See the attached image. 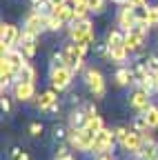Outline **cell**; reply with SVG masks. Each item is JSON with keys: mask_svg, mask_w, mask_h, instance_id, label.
<instances>
[{"mask_svg": "<svg viewBox=\"0 0 158 160\" xmlns=\"http://www.w3.org/2000/svg\"><path fill=\"white\" fill-rule=\"evenodd\" d=\"M114 131H116V140H118V145H120L123 151L131 153L134 158L140 153V149H143V145H145V140H143V136L138 133V131H134V129L127 127V125H118Z\"/></svg>", "mask_w": 158, "mask_h": 160, "instance_id": "cell-1", "label": "cell"}, {"mask_svg": "<svg viewBox=\"0 0 158 160\" xmlns=\"http://www.w3.org/2000/svg\"><path fill=\"white\" fill-rule=\"evenodd\" d=\"M105 45H107V49H109V60H114V62H118V65H123L125 60L131 56V53L127 51V47H125V31H120L118 27L107 31Z\"/></svg>", "mask_w": 158, "mask_h": 160, "instance_id": "cell-2", "label": "cell"}, {"mask_svg": "<svg viewBox=\"0 0 158 160\" xmlns=\"http://www.w3.org/2000/svg\"><path fill=\"white\" fill-rule=\"evenodd\" d=\"M69 42H76V45L85 47V49L96 45V31H94V22L89 18L69 25Z\"/></svg>", "mask_w": 158, "mask_h": 160, "instance_id": "cell-3", "label": "cell"}, {"mask_svg": "<svg viewBox=\"0 0 158 160\" xmlns=\"http://www.w3.org/2000/svg\"><path fill=\"white\" fill-rule=\"evenodd\" d=\"M87 51H89V49H85V47H80V45H76V42H67V45L60 49L65 67H69L74 73H78V71L83 69V62H85Z\"/></svg>", "mask_w": 158, "mask_h": 160, "instance_id": "cell-4", "label": "cell"}, {"mask_svg": "<svg viewBox=\"0 0 158 160\" xmlns=\"http://www.w3.org/2000/svg\"><path fill=\"white\" fill-rule=\"evenodd\" d=\"M94 133H89L85 127L83 129H69V136H67V145L76 151H83V153H91V147H94Z\"/></svg>", "mask_w": 158, "mask_h": 160, "instance_id": "cell-5", "label": "cell"}, {"mask_svg": "<svg viewBox=\"0 0 158 160\" xmlns=\"http://www.w3.org/2000/svg\"><path fill=\"white\" fill-rule=\"evenodd\" d=\"M147 31H149L147 25H136L134 29L125 31V47H127L129 53L143 51V47H145V42H147Z\"/></svg>", "mask_w": 158, "mask_h": 160, "instance_id": "cell-6", "label": "cell"}, {"mask_svg": "<svg viewBox=\"0 0 158 160\" xmlns=\"http://www.w3.org/2000/svg\"><path fill=\"white\" fill-rule=\"evenodd\" d=\"M85 85H87V89H89V93L94 98H105L107 85H105V76L100 73V69L87 67L85 69Z\"/></svg>", "mask_w": 158, "mask_h": 160, "instance_id": "cell-7", "label": "cell"}, {"mask_svg": "<svg viewBox=\"0 0 158 160\" xmlns=\"http://www.w3.org/2000/svg\"><path fill=\"white\" fill-rule=\"evenodd\" d=\"M20 36H23L20 27H16L11 22H3V27H0V49H3V53L20 45Z\"/></svg>", "mask_w": 158, "mask_h": 160, "instance_id": "cell-8", "label": "cell"}, {"mask_svg": "<svg viewBox=\"0 0 158 160\" xmlns=\"http://www.w3.org/2000/svg\"><path fill=\"white\" fill-rule=\"evenodd\" d=\"M71 82H74V71L69 67L63 65V67H51L49 69V85H51V89L65 91V89L71 87Z\"/></svg>", "mask_w": 158, "mask_h": 160, "instance_id": "cell-9", "label": "cell"}, {"mask_svg": "<svg viewBox=\"0 0 158 160\" xmlns=\"http://www.w3.org/2000/svg\"><path fill=\"white\" fill-rule=\"evenodd\" d=\"M118 142L116 140V131L114 129H100L94 138V147H91V153L94 156H100V153H111L114 151V145Z\"/></svg>", "mask_w": 158, "mask_h": 160, "instance_id": "cell-10", "label": "cell"}, {"mask_svg": "<svg viewBox=\"0 0 158 160\" xmlns=\"http://www.w3.org/2000/svg\"><path fill=\"white\" fill-rule=\"evenodd\" d=\"M47 16L49 13H40V11H31L27 18H25V25H23V31H29L33 36H40L47 31Z\"/></svg>", "mask_w": 158, "mask_h": 160, "instance_id": "cell-11", "label": "cell"}, {"mask_svg": "<svg viewBox=\"0 0 158 160\" xmlns=\"http://www.w3.org/2000/svg\"><path fill=\"white\" fill-rule=\"evenodd\" d=\"M138 25V16H136V9L129 7V5H123L116 13V27L120 31H129Z\"/></svg>", "mask_w": 158, "mask_h": 160, "instance_id": "cell-12", "label": "cell"}, {"mask_svg": "<svg viewBox=\"0 0 158 160\" xmlns=\"http://www.w3.org/2000/svg\"><path fill=\"white\" fill-rule=\"evenodd\" d=\"M36 107H38V111H45V113L58 111L60 109V105H58V91L56 89L43 91L40 96H38V100H36Z\"/></svg>", "mask_w": 158, "mask_h": 160, "instance_id": "cell-13", "label": "cell"}, {"mask_svg": "<svg viewBox=\"0 0 158 160\" xmlns=\"http://www.w3.org/2000/svg\"><path fill=\"white\" fill-rule=\"evenodd\" d=\"M129 105L138 111V113H145L149 107H151V93L149 91H145V89H134L131 91V96H129Z\"/></svg>", "mask_w": 158, "mask_h": 160, "instance_id": "cell-14", "label": "cell"}, {"mask_svg": "<svg viewBox=\"0 0 158 160\" xmlns=\"http://www.w3.org/2000/svg\"><path fill=\"white\" fill-rule=\"evenodd\" d=\"M3 58L11 65V69H13V73H16V76H18V73H20V71L29 65V58H27L20 49H18V47H16V49H9L7 53H3Z\"/></svg>", "mask_w": 158, "mask_h": 160, "instance_id": "cell-15", "label": "cell"}, {"mask_svg": "<svg viewBox=\"0 0 158 160\" xmlns=\"http://www.w3.org/2000/svg\"><path fill=\"white\" fill-rule=\"evenodd\" d=\"M11 93H13V98L18 102H29V100H33V96H36V85H31V82H13Z\"/></svg>", "mask_w": 158, "mask_h": 160, "instance_id": "cell-16", "label": "cell"}, {"mask_svg": "<svg viewBox=\"0 0 158 160\" xmlns=\"http://www.w3.org/2000/svg\"><path fill=\"white\" fill-rule=\"evenodd\" d=\"M38 38H40V36H33V33H29V31H23L18 49H20L27 58H33V56L38 53Z\"/></svg>", "mask_w": 158, "mask_h": 160, "instance_id": "cell-17", "label": "cell"}, {"mask_svg": "<svg viewBox=\"0 0 158 160\" xmlns=\"http://www.w3.org/2000/svg\"><path fill=\"white\" fill-rule=\"evenodd\" d=\"M87 120H89V116H87L85 109L80 107V109H74V111L69 113L67 125H69V129H83V127L87 125Z\"/></svg>", "mask_w": 158, "mask_h": 160, "instance_id": "cell-18", "label": "cell"}, {"mask_svg": "<svg viewBox=\"0 0 158 160\" xmlns=\"http://www.w3.org/2000/svg\"><path fill=\"white\" fill-rule=\"evenodd\" d=\"M114 80L118 87H129V85H134V71L129 67H118L114 73Z\"/></svg>", "mask_w": 158, "mask_h": 160, "instance_id": "cell-19", "label": "cell"}, {"mask_svg": "<svg viewBox=\"0 0 158 160\" xmlns=\"http://www.w3.org/2000/svg\"><path fill=\"white\" fill-rule=\"evenodd\" d=\"M131 71H134V82H136L138 87H140V85L145 82V80L154 73V71L147 67V62H136V65L131 67Z\"/></svg>", "mask_w": 158, "mask_h": 160, "instance_id": "cell-20", "label": "cell"}, {"mask_svg": "<svg viewBox=\"0 0 158 160\" xmlns=\"http://www.w3.org/2000/svg\"><path fill=\"white\" fill-rule=\"evenodd\" d=\"M51 13H54L56 18L65 20L67 25H71V20H74V7H71L69 2H63V5H58V7H51Z\"/></svg>", "mask_w": 158, "mask_h": 160, "instance_id": "cell-21", "label": "cell"}, {"mask_svg": "<svg viewBox=\"0 0 158 160\" xmlns=\"http://www.w3.org/2000/svg\"><path fill=\"white\" fill-rule=\"evenodd\" d=\"M136 160H158V142L151 140V142H145L140 153L136 156Z\"/></svg>", "mask_w": 158, "mask_h": 160, "instance_id": "cell-22", "label": "cell"}, {"mask_svg": "<svg viewBox=\"0 0 158 160\" xmlns=\"http://www.w3.org/2000/svg\"><path fill=\"white\" fill-rule=\"evenodd\" d=\"M36 78H38V71H36V67L29 62L20 73L16 76V82H31V85H36Z\"/></svg>", "mask_w": 158, "mask_h": 160, "instance_id": "cell-23", "label": "cell"}, {"mask_svg": "<svg viewBox=\"0 0 158 160\" xmlns=\"http://www.w3.org/2000/svg\"><path fill=\"white\" fill-rule=\"evenodd\" d=\"M85 129H87L89 133H94V136L100 131V129H105V120H103V116H91V118L87 120Z\"/></svg>", "mask_w": 158, "mask_h": 160, "instance_id": "cell-24", "label": "cell"}, {"mask_svg": "<svg viewBox=\"0 0 158 160\" xmlns=\"http://www.w3.org/2000/svg\"><path fill=\"white\" fill-rule=\"evenodd\" d=\"M131 129H134V131H138L140 136L149 133V125H147V120H145V116H143V113H138V116L131 120Z\"/></svg>", "mask_w": 158, "mask_h": 160, "instance_id": "cell-25", "label": "cell"}, {"mask_svg": "<svg viewBox=\"0 0 158 160\" xmlns=\"http://www.w3.org/2000/svg\"><path fill=\"white\" fill-rule=\"evenodd\" d=\"M87 9H89V13H94V16H100V13H105V9H107V0H87Z\"/></svg>", "mask_w": 158, "mask_h": 160, "instance_id": "cell-26", "label": "cell"}, {"mask_svg": "<svg viewBox=\"0 0 158 160\" xmlns=\"http://www.w3.org/2000/svg\"><path fill=\"white\" fill-rule=\"evenodd\" d=\"M143 116H145V120H147L149 129H158V107H156V105H151Z\"/></svg>", "mask_w": 158, "mask_h": 160, "instance_id": "cell-27", "label": "cell"}, {"mask_svg": "<svg viewBox=\"0 0 158 160\" xmlns=\"http://www.w3.org/2000/svg\"><path fill=\"white\" fill-rule=\"evenodd\" d=\"M63 27H67V22H65V20L56 18L54 13H49V16H47V31H60Z\"/></svg>", "mask_w": 158, "mask_h": 160, "instance_id": "cell-28", "label": "cell"}, {"mask_svg": "<svg viewBox=\"0 0 158 160\" xmlns=\"http://www.w3.org/2000/svg\"><path fill=\"white\" fill-rule=\"evenodd\" d=\"M147 27L149 29L158 27V5H149L147 7Z\"/></svg>", "mask_w": 158, "mask_h": 160, "instance_id": "cell-29", "label": "cell"}, {"mask_svg": "<svg viewBox=\"0 0 158 160\" xmlns=\"http://www.w3.org/2000/svg\"><path fill=\"white\" fill-rule=\"evenodd\" d=\"M9 160H31V158H29V153L23 147H13L9 151Z\"/></svg>", "mask_w": 158, "mask_h": 160, "instance_id": "cell-30", "label": "cell"}, {"mask_svg": "<svg viewBox=\"0 0 158 160\" xmlns=\"http://www.w3.org/2000/svg\"><path fill=\"white\" fill-rule=\"evenodd\" d=\"M43 131H45L43 122H38V120H33V122H29V133H31L33 138H40V136H43Z\"/></svg>", "mask_w": 158, "mask_h": 160, "instance_id": "cell-31", "label": "cell"}, {"mask_svg": "<svg viewBox=\"0 0 158 160\" xmlns=\"http://www.w3.org/2000/svg\"><path fill=\"white\" fill-rule=\"evenodd\" d=\"M145 62H147V67H149L151 71H156V69H158V53H147Z\"/></svg>", "mask_w": 158, "mask_h": 160, "instance_id": "cell-32", "label": "cell"}, {"mask_svg": "<svg viewBox=\"0 0 158 160\" xmlns=\"http://www.w3.org/2000/svg\"><path fill=\"white\" fill-rule=\"evenodd\" d=\"M71 153H69V147L67 145H63V147H58V151H56V160H65V158H69Z\"/></svg>", "mask_w": 158, "mask_h": 160, "instance_id": "cell-33", "label": "cell"}, {"mask_svg": "<svg viewBox=\"0 0 158 160\" xmlns=\"http://www.w3.org/2000/svg\"><path fill=\"white\" fill-rule=\"evenodd\" d=\"M0 107H3V111H5V113H9V111H11V100H9V96H7V93H3V100H0Z\"/></svg>", "mask_w": 158, "mask_h": 160, "instance_id": "cell-34", "label": "cell"}, {"mask_svg": "<svg viewBox=\"0 0 158 160\" xmlns=\"http://www.w3.org/2000/svg\"><path fill=\"white\" fill-rule=\"evenodd\" d=\"M127 5L134 7V9H140V7H149L147 0H127Z\"/></svg>", "mask_w": 158, "mask_h": 160, "instance_id": "cell-35", "label": "cell"}, {"mask_svg": "<svg viewBox=\"0 0 158 160\" xmlns=\"http://www.w3.org/2000/svg\"><path fill=\"white\" fill-rule=\"evenodd\" d=\"M54 136H56V140H63L65 136H69V131L65 133V127H54Z\"/></svg>", "mask_w": 158, "mask_h": 160, "instance_id": "cell-36", "label": "cell"}, {"mask_svg": "<svg viewBox=\"0 0 158 160\" xmlns=\"http://www.w3.org/2000/svg\"><path fill=\"white\" fill-rule=\"evenodd\" d=\"M94 160H116V158H114V153H100V156H96Z\"/></svg>", "mask_w": 158, "mask_h": 160, "instance_id": "cell-37", "label": "cell"}, {"mask_svg": "<svg viewBox=\"0 0 158 160\" xmlns=\"http://www.w3.org/2000/svg\"><path fill=\"white\" fill-rule=\"evenodd\" d=\"M154 78H156V85H158V69L154 71Z\"/></svg>", "mask_w": 158, "mask_h": 160, "instance_id": "cell-38", "label": "cell"}, {"mask_svg": "<svg viewBox=\"0 0 158 160\" xmlns=\"http://www.w3.org/2000/svg\"><path fill=\"white\" fill-rule=\"evenodd\" d=\"M47 2H49V0H47Z\"/></svg>", "mask_w": 158, "mask_h": 160, "instance_id": "cell-39", "label": "cell"}, {"mask_svg": "<svg viewBox=\"0 0 158 160\" xmlns=\"http://www.w3.org/2000/svg\"><path fill=\"white\" fill-rule=\"evenodd\" d=\"M134 160H136V158H134Z\"/></svg>", "mask_w": 158, "mask_h": 160, "instance_id": "cell-40", "label": "cell"}]
</instances>
